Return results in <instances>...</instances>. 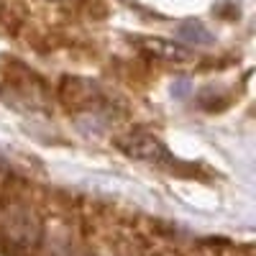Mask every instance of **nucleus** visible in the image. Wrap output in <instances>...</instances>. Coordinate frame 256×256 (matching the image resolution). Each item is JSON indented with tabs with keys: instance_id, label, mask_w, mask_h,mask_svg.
I'll list each match as a JSON object with an SVG mask.
<instances>
[{
	"instance_id": "obj_1",
	"label": "nucleus",
	"mask_w": 256,
	"mask_h": 256,
	"mask_svg": "<svg viewBox=\"0 0 256 256\" xmlns=\"http://www.w3.org/2000/svg\"><path fill=\"white\" fill-rule=\"evenodd\" d=\"M120 148L126 154H131L134 159H141V162H152V164H162V162H172L169 152L164 148L162 141L152 138V136H131L120 144Z\"/></svg>"
},
{
	"instance_id": "obj_2",
	"label": "nucleus",
	"mask_w": 256,
	"mask_h": 256,
	"mask_svg": "<svg viewBox=\"0 0 256 256\" xmlns=\"http://www.w3.org/2000/svg\"><path fill=\"white\" fill-rule=\"evenodd\" d=\"M177 36L184 41V44H195V46H210L212 41H216L212 34L200 24V20H184V24H180Z\"/></svg>"
},
{
	"instance_id": "obj_3",
	"label": "nucleus",
	"mask_w": 256,
	"mask_h": 256,
	"mask_svg": "<svg viewBox=\"0 0 256 256\" xmlns=\"http://www.w3.org/2000/svg\"><path fill=\"white\" fill-rule=\"evenodd\" d=\"M187 92H190V82H187V80L174 82V88H172V95H174V98H184Z\"/></svg>"
}]
</instances>
